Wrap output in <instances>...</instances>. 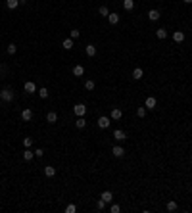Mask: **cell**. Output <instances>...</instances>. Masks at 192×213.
Here are the masks:
<instances>
[{"mask_svg":"<svg viewBox=\"0 0 192 213\" xmlns=\"http://www.w3.org/2000/svg\"><path fill=\"white\" fill-rule=\"evenodd\" d=\"M13 98H16V92H13L10 87H6V88L0 90V100H2V102H12Z\"/></svg>","mask_w":192,"mask_h":213,"instance_id":"cell-1","label":"cell"},{"mask_svg":"<svg viewBox=\"0 0 192 213\" xmlns=\"http://www.w3.org/2000/svg\"><path fill=\"white\" fill-rule=\"evenodd\" d=\"M73 113L77 117H85V113H87V106H85V104H75L73 106Z\"/></svg>","mask_w":192,"mask_h":213,"instance_id":"cell-2","label":"cell"},{"mask_svg":"<svg viewBox=\"0 0 192 213\" xmlns=\"http://www.w3.org/2000/svg\"><path fill=\"white\" fill-rule=\"evenodd\" d=\"M156 106H158V100H156L154 96H148L146 102H144V108L146 110H156Z\"/></svg>","mask_w":192,"mask_h":213,"instance_id":"cell-3","label":"cell"},{"mask_svg":"<svg viewBox=\"0 0 192 213\" xmlns=\"http://www.w3.org/2000/svg\"><path fill=\"white\" fill-rule=\"evenodd\" d=\"M111 155L113 158H123L125 155V148L123 146H113L111 148Z\"/></svg>","mask_w":192,"mask_h":213,"instance_id":"cell-4","label":"cell"},{"mask_svg":"<svg viewBox=\"0 0 192 213\" xmlns=\"http://www.w3.org/2000/svg\"><path fill=\"white\" fill-rule=\"evenodd\" d=\"M113 138H115L117 142H125L127 140V133L121 131V129H117V131H113Z\"/></svg>","mask_w":192,"mask_h":213,"instance_id":"cell-5","label":"cell"},{"mask_svg":"<svg viewBox=\"0 0 192 213\" xmlns=\"http://www.w3.org/2000/svg\"><path fill=\"white\" fill-rule=\"evenodd\" d=\"M110 123H111V119H110V117H106V115L98 117V127H100V129H108Z\"/></svg>","mask_w":192,"mask_h":213,"instance_id":"cell-6","label":"cell"},{"mask_svg":"<svg viewBox=\"0 0 192 213\" xmlns=\"http://www.w3.org/2000/svg\"><path fill=\"white\" fill-rule=\"evenodd\" d=\"M25 92H27V94H33V92H39V90H37V84H35L33 81H27V83H25Z\"/></svg>","mask_w":192,"mask_h":213,"instance_id":"cell-7","label":"cell"},{"mask_svg":"<svg viewBox=\"0 0 192 213\" xmlns=\"http://www.w3.org/2000/svg\"><path fill=\"white\" fill-rule=\"evenodd\" d=\"M100 200H104L106 204H111V200H113L111 190H104V192H102V196H100Z\"/></svg>","mask_w":192,"mask_h":213,"instance_id":"cell-8","label":"cell"},{"mask_svg":"<svg viewBox=\"0 0 192 213\" xmlns=\"http://www.w3.org/2000/svg\"><path fill=\"white\" fill-rule=\"evenodd\" d=\"M142 75H144L142 67H134V69H133V79H134V81H140V79H142Z\"/></svg>","mask_w":192,"mask_h":213,"instance_id":"cell-9","label":"cell"},{"mask_svg":"<svg viewBox=\"0 0 192 213\" xmlns=\"http://www.w3.org/2000/svg\"><path fill=\"white\" fill-rule=\"evenodd\" d=\"M108 21H110V25H117V23H119V13L111 12L110 16H108Z\"/></svg>","mask_w":192,"mask_h":213,"instance_id":"cell-10","label":"cell"},{"mask_svg":"<svg viewBox=\"0 0 192 213\" xmlns=\"http://www.w3.org/2000/svg\"><path fill=\"white\" fill-rule=\"evenodd\" d=\"M73 75H75V77H83V75H85V67L81 65V63H77V65L73 67Z\"/></svg>","mask_w":192,"mask_h":213,"instance_id":"cell-11","label":"cell"},{"mask_svg":"<svg viewBox=\"0 0 192 213\" xmlns=\"http://www.w3.org/2000/svg\"><path fill=\"white\" fill-rule=\"evenodd\" d=\"M85 52H87V56H90V58H94V56H96V46H94V44H87V48H85Z\"/></svg>","mask_w":192,"mask_h":213,"instance_id":"cell-12","label":"cell"},{"mask_svg":"<svg viewBox=\"0 0 192 213\" xmlns=\"http://www.w3.org/2000/svg\"><path fill=\"white\" fill-rule=\"evenodd\" d=\"M46 121L48 123H56V121H58V113H56V111H48L46 113Z\"/></svg>","mask_w":192,"mask_h":213,"instance_id":"cell-13","label":"cell"},{"mask_svg":"<svg viewBox=\"0 0 192 213\" xmlns=\"http://www.w3.org/2000/svg\"><path fill=\"white\" fill-rule=\"evenodd\" d=\"M161 16H160V12L158 10H150V12H148V19H150V21H158Z\"/></svg>","mask_w":192,"mask_h":213,"instance_id":"cell-14","label":"cell"},{"mask_svg":"<svg viewBox=\"0 0 192 213\" xmlns=\"http://www.w3.org/2000/svg\"><path fill=\"white\" fill-rule=\"evenodd\" d=\"M44 175L48 177V179H52V177L56 175V167H52V165H46V167H44Z\"/></svg>","mask_w":192,"mask_h":213,"instance_id":"cell-15","label":"cell"},{"mask_svg":"<svg viewBox=\"0 0 192 213\" xmlns=\"http://www.w3.org/2000/svg\"><path fill=\"white\" fill-rule=\"evenodd\" d=\"M21 119H23V121H31L33 119V111L31 110H23L21 111Z\"/></svg>","mask_w":192,"mask_h":213,"instance_id":"cell-16","label":"cell"},{"mask_svg":"<svg viewBox=\"0 0 192 213\" xmlns=\"http://www.w3.org/2000/svg\"><path fill=\"white\" fill-rule=\"evenodd\" d=\"M121 117H123V111L119 108H113L111 110V119H115V121H117V119H121Z\"/></svg>","mask_w":192,"mask_h":213,"instance_id":"cell-17","label":"cell"},{"mask_svg":"<svg viewBox=\"0 0 192 213\" xmlns=\"http://www.w3.org/2000/svg\"><path fill=\"white\" fill-rule=\"evenodd\" d=\"M123 8H125L127 12L134 10V0H123Z\"/></svg>","mask_w":192,"mask_h":213,"instance_id":"cell-18","label":"cell"},{"mask_svg":"<svg viewBox=\"0 0 192 213\" xmlns=\"http://www.w3.org/2000/svg\"><path fill=\"white\" fill-rule=\"evenodd\" d=\"M173 40H175V42H183V40H184V33H183V31H175V33H173Z\"/></svg>","mask_w":192,"mask_h":213,"instance_id":"cell-19","label":"cell"},{"mask_svg":"<svg viewBox=\"0 0 192 213\" xmlns=\"http://www.w3.org/2000/svg\"><path fill=\"white\" fill-rule=\"evenodd\" d=\"M75 127H77V129H85V127H87V121H85V117H77Z\"/></svg>","mask_w":192,"mask_h":213,"instance_id":"cell-20","label":"cell"},{"mask_svg":"<svg viewBox=\"0 0 192 213\" xmlns=\"http://www.w3.org/2000/svg\"><path fill=\"white\" fill-rule=\"evenodd\" d=\"M6 6H8L10 10H16L19 6V0H6Z\"/></svg>","mask_w":192,"mask_h":213,"instance_id":"cell-21","label":"cell"},{"mask_svg":"<svg viewBox=\"0 0 192 213\" xmlns=\"http://www.w3.org/2000/svg\"><path fill=\"white\" fill-rule=\"evenodd\" d=\"M63 48H66V50H71V48H73V39H66V40H63V44H62Z\"/></svg>","mask_w":192,"mask_h":213,"instance_id":"cell-22","label":"cell"},{"mask_svg":"<svg viewBox=\"0 0 192 213\" xmlns=\"http://www.w3.org/2000/svg\"><path fill=\"white\" fill-rule=\"evenodd\" d=\"M33 158H35V152H31V150H25V152H23V159H25V161H31Z\"/></svg>","mask_w":192,"mask_h":213,"instance_id":"cell-23","label":"cell"},{"mask_svg":"<svg viewBox=\"0 0 192 213\" xmlns=\"http://www.w3.org/2000/svg\"><path fill=\"white\" fill-rule=\"evenodd\" d=\"M98 13H100L102 17H108V16H110V10L106 8V6H100V8H98Z\"/></svg>","mask_w":192,"mask_h":213,"instance_id":"cell-24","label":"cell"},{"mask_svg":"<svg viewBox=\"0 0 192 213\" xmlns=\"http://www.w3.org/2000/svg\"><path fill=\"white\" fill-rule=\"evenodd\" d=\"M156 35H158L160 40H163V39L167 37V29H158V31H156Z\"/></svg>","mask_w":192,"mask_h":213,"instance_id":"cell-25","label":"cell"},{"mask_svg":"<svg viewBox=\"0 0 192 213\" xmlns=\"http://www.w3.org/2000/svg\"><path fill=\"white\" fill-rule=\"evenodd\" d=\"M69 37H71V39H73V40H75V39H79V37H81V31H79V29H71V33H69Z\"/></svg>","mask_w":192,"mask_h":213,"instance_id":"cell-26","label":"cell"},{"mask_svg":"<svg viewBox=\"0 0 192 213\" xmlns=\"http://www.w3.org/2000/svg\"><path fill=\"white\" fill-rule=\"evenodd\" d=\"M48 94H50V92H48V88H44V87L39 88V96H40V98H48Z\"/></svg>","mask_w":192,"mask_h":213,"instance_id":"cell-27","label":"cell"},{"mask_svg":"<svg viewBox=\"0 0 192 213\" xmlns=\"http://www.w3.org/2000/svg\"><path fill=\"white\" fill-rule=\"evenodd\" d=\"M167 211H177V202H167Z\"/></svg>","mask_w":192,"mask_h":213,"instance_id":"cell-28","label":"cell"},{"mask_svg":"<svg viewBox=\"0 0 192 213\" xmlns=\"http://www.w3.org/2000/svg\"><path fill=\"white\" fill-rule=\"evenodd\" d=\"M94 87H96L94 81H87V83H85V88H87V90H94Z\"/></svg>","mask_w":192,"mask_h":213,"instance_id":"cell-29","label":"cell"},{"mask_svg":"<svg viewBox=\"0 0 192 213\" xmlns=\"http://www.w3.org/2000/svg\"><path fill=\"white\" fill-rule=\"evenodd\" d=\"M23 146H25V148H31V146H33V138H29V136L23 138Z\"/></svg>","mask_w":192,"mask_h":213,"instance_id":"cell-30","label":"cell"},{"mask_svg":"<svg viewBox=\"0 0 192 213\" xmlns=\"http://www.w3.org/2000/svg\"><path fill=\"white\" fill-rule=\"evenodd\" d=\"M104 207H106V202H104V200H98V202H96V209H98V211H102Z\"/></svg>","mask_w":192,"mask_h":213,"instance_id":"cell-31","label":"cell"},{"mask_svg":"<svg viewBox=\"0 0 192 213\" xmlns=\"http://www.w3.org/2000/svg\"><path fill=\"white\" fill-rule=\"evenodd\" d=\"M17 52V46L16 44H8V54H16Z\"/></svg>","mask_w":192,"mask_h":213,"instance_id":"cell-32","label":"cell"},{"mask_svg":"<svg viewBox=\"0 0 192 213\" xmlns=\"http://www.w3.org/2000/svg\"><path fill=\"white\" fill-rule=\"evenodd\" d=\"M137 115L138 117H146V108H138L137 110Z\"/></svg>","mask_w":192,"mask_h":213,"instance_id":"cell-33","label":"cell"},{"mask_svg":"<svg viewBox=\"0 0 192 213\" xmlns=\"http://www.w3.org/2000/svg\"><path fill=\"white\" fill-rule=\"evenodd\" d=\"M110 209H111V213H119V211H121V207H119L117 204H111V207H110Z\"/></svg>","mask_w":192,"mask_h":213,"instance_id":"cell-34","label":"cell"},{"mask_svg":"<svg viewBox=\"0 0 192 213\" xmlns=\"http://www.w3.org/2000/svg\"><path fill=\"white\" fill-rule=\"evenodd\" d=\"M35 155H37V158H42V155H44V150H42V148H37V150H35Z\"/></svg>","mask_w":192,"mask_h":213,"instance_id":"cell-35","label":"cell"},{"mask_svg":"<svg viewBox=\"0 0 192 213\" xmlns=\"http://www.w3.org/2000/svg\"><path fill=\"white\" fill-rule=\"evenodd\" d=\"M66 211H67V213H75V211H77V207H75V205H67Z\"/></svg>","mask_w":192,"mask_h":213,"instance_id":"cell-36","label":"cell"},{"mask_svg":"<svg viewBox=\"0 0 192 213\" xmlns=\"http://www.w3.org/2000/svg\"><path fill=\"white\" fill-rule=\"evenodd\" d=\"M183 2H184V4H192V0H183Z\"/></svg>","mask_w":192,"mask_h":213,"instance_id":"cell-37","label":"cell"},{"mask_svg":"<svg viewBox=\"0 0 192 213\" xmlns=\"http://www.w3.org/2000/svg\"><path fill=\"white\" fill-rule=\"evenodd\" d=\"M19 4H27V0H19Z\"/></svg>","mask_w":192,"mask_h":213,"instance_id":"cell-38","label":"cell"}]
</instances>
